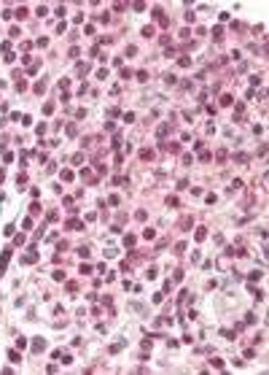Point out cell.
Listing matches in <instances>:
<instances>
[{
    "label": "cell",
    "mask_w": 269,
    "mask_h": 375,
    "mask_svg": "<svg viewBox=\"0 0 269 375\" xmlns=\"http://www.w3.org/2000/svg\"><path fill=\"white\" fill-rule=\"evenodd\" d=\"M11 254H14L11 248H5V251L0 254V273H5V265H8V259H11Z\"/></svg>",
    "instance_id": "6da1fadb"
},
{
    "label": "cell",
    "mask_w": 269,
    "mask_h": 375,
    "mask_svg": "<svg viewBox=\"0 0 269 375\" xmlns=\"http://www.w3.org/2000/svg\"><path fill=\"white\" fill-rule=\"evenodd\" d=\"M32 351H35V354L46 351V340H43V337H35V340H32Z\"/></svg>",
    "instance_id": "7a4b0ae2"
},
{
    "label": "cell",
    "mask_w": 269,
    "mask_h": 375,
    "mask_svg": "<svg viewBox=\"0 0 269 375\" xmlns=\"http://www.w3.org/2000/svg\"><path fill=\"white\" fill-rule=\"evenodd\" d=\"M121 348H127V340H118V343H113V345H108V354H118Z\"/></svg>",
    "instance_id": "3957f363"
},
{
    "label": "cell",
    "mask_w": 269,
    "mask_h": 375,
    "mask_svg": "<svg viewBox=\"0 0 269 375\" xmlns=\"http://www.w3.org/2000/svg\"><path fill=\"white\" fill-rule=\"evenodd\" d=\"M24 262H27V265H35V262H38V251H35V248H30V251L24 254Z\"/></svg>",
    "instance_id": "277c9868"
},
{
    "label": "cell",
    "mask_w": 269,
    "mask_h": 375,
    "mask_svg": "<svg viewBox=\"0 0 269 375\" xmlns=\"http://www.w3.org/2000/svg\"><path fill=\"white\" fill-rule=\"evenodd\" d=\"M170 130H172V127H170V124H162V127H159V130H156V135H159V138H164V135H167V132H170Z\"/></svg>",
    "instance_id": "5b68a950"
},
{
    "label": "cell",
    "mask_w": 269,
    "mask_h": 375,
    "mask_svg": "<svg viewBox=\"0 0 269 375\" xmlns=\"http://www.w3.org/2000/svg\"><path fill=\"white\" fill-rule=\"evenodd\" d=\"M65 227H67V230H83V224H81V221H76V219H73V221H67Z\"/></svg>",
    "instance_id": "8992f818"
},
{
    "label": "cell",
    "mask_w": 269,
    "mask_h": 375,
    "mask_svg": "<svg viewBox=\"0 0 269 375\" xmlns=\"http://www.w3.org/2000/svg\"><path fill=\"white\" fill-rule=\"evenodd\" d=\"M210 367H215V370H221V367H223V362H221L218 356H213V359H210Z\"/></svg>",
    "instance_id": "52a82bcc"
},
{
    "label": "cell",
    "mask_w": 269,
    "mask_h": 375,
    "mask_svg": "<svg viewBox=\"0 0 269 375\" xmlns=\"http://www.w3.org/2000/svg\"><path fill=\"white\" fill-rule=\"evenodd\" d=\"M76 73H78V76H86V73H89V62H86V65H78Z\"/></svg>",
    "instance_id": "ba28073f"
},
{
    "label": "cell",
    "mask_w": 269,
    "mask_h": 375,
    "mask_svg": "<svg viewBox=\"0 0 269 375\" xmlns=\"http://www.w3.org/2000/svg\"><path fill=\"white\" fill-rule=\"evenodd\" d=\"M140 157H143V159H154V151H151V149H143Z\"/></svg>",
    "instance_id": "9c48e42d"
},
{
    "label": "cell",
    "mask_w": 269,
    "mask_h": 375,
    "mask_svg": "<svg viewBox=\"0 0 269 375\" xmlns=\"http://www.w3.org/2000/svg\"><path fill=\"white\" fill-rule=\"evenodd\" d=\"M205 237H207V230H205V227H199V230H196V240H205Z\"/></svg>",
    "instance_id": "30bf717a"
},
{
    "label": "cell",
    "mask_w": 269,
    "mask_h": 375,
    "mask_svg": "<svg viewBox=\"0 0 269 375\" xmlns=\"http://www.w3.org/2000/svg\"><path fill=\"white\" fill-rule=\"evenodd\" d=\"M143 237H148V240H154V237H156V230H151V227H148V230L143 232Z\"/></svg>",
    "instance_id": "8fae6325"
},
{
    "label": "cell",
    "mask_w": 269,
    "mask_h": 375,
    "mask_svg": "<svg viewBox=\"0 0 269 375\" xmlns=\"http://www.w3.org/2000/svg\"><path fill=\"white\" fill-rule=\"evenodd\" d=\"M132 76H134V73L129 70V68H121V79H132Z\"/></svg>",
    "instance_id": "7c38bea8"
},
{
    "label": "cell",
    "mask_w": 269,
    "mask_h": 375,
    "mask_svg": "<svg viewBox=\"0 0 269 375\" xmlns=\"http://www.w3.org/2000/svg\"><path fill=\"white\" fill-rule=\"evenodd\" d=\"M178 65H180V68H189V65H191V59H189V57H180V59H178Z\"/></svg>",
    "instance_id": "4fadbf2b"
},
{
    "label": "cell",
    "mask_w": 269,
    "mask_h": 375,
    "mask_svg": "<svg viewBox=\"0 0 269 375\" xmlns=\"http://www.w3.org/2000/svg\"><path fill=\"white\" fill-rule=\"evenodd\" d=\"M30 213H32V216H38V213H40V205H38V202H32V205H30Z\"/></svg>",
    "instance_id": "5bb4252c"
},
{
    "label": "cell",
    "mask_w": 269,
    "mask_h": 375,
    "mask_svg": "<svg viewBox=\"0 0 269 375\" xmlns=\"http://www.w3.org/2000/svg\"><path fill=\"white\" fill-rule=\"evenodd\" d=\"M35 92H38V95H40V92H46V81H38V84H35Z\"/></svg>",
    "instance_id": "9a60e30c"
},
{
    "label": "cell",
    "mask_w": 269,
    "mask_h": 375,
    "mask_svg": "<svg viewBox=\"0 0 269 375\" xmlns=\"http://www.w3.org/2000/svg\"><path fill=\"white\" fill-rule=\"evenodd\" d=\"M8 359H11V362H19L22 356H19V351H8Z\"/></svg>",
    "instance_id": "2e32d148"
},
{
    "label": "cell",
    "mask_w": 269,
    "mask_h": 375,
    "mask_svg": "<svg viewBox=\"0 0 269 375\" xmlns=\"http://www.w3.org/2000/svg\"><path fill=\"white\" fill-rule=\"evenodd\" d=\"M124 243H127V246H134V243H137V237H134V235H127V237H124Z\"/></svg>",
    "instance_id": "e0dca14e"
},
{
    "label": "cell",
    "mask_w": 269,
    "mask_h": 375,
    "mask_svg": "<svg viewBox=\"0 0 269 375\" xmlns=\"http://www.w3.org/2000/svg\"><path fill=\"white\" fill-rule=\"evenodd\" d=\"M258 278H261V270H253V273L248 275V281H258Z\"/></svg>",
    "instance_id": "ac0fdd59"
},
{
    "label": "cell",
    "mask_w": 269,
    "mask_h": 375,
    "mask_svg": "<svg viewBox=\"0 0 269 375\" xmlns=\"http://www.w3.org/2000/svg\"><path fill=\"white\" fill-rule=\"evenodd\" d=\"M167 205H172V208H178V205H180V200H178V197H167Z\"/></svg>",
    "instance_id": "d6986e66"
},
{
    "label": "cell",
    "mask_w": 269,
    "mask_h": 375,
    "mask_svg": "<svg viewBox=\"0 0 269 375\" xmlns=\"http://www.w3.org/2000/svg\"><path fill=\"white\" fill-rule=\"evenodd\" d=\"M16 184H19V186H22V184H27V173H19V176H16Z\"/></svg>",
    "instance_id": "ffe728a7"
},
{
    "label": "cell",
    "mask_w": 269,
    "mask_h": 375,
    "mask_svg": "<svg viewBox=\"0 0 269 375\" xmlns=\"http://www.w3.org/2000/svg\"><path fill=\"white\" fill-rule=\"evenodd\" d=\"M143 35H145V38H154V27H143Z\"/></svg>",
    "instance_id": "44dd1931"
},
{
    "label": "cell",
    "mask_w": 269,
    "mask_h": 375,
    "mask_svg": "<svg viewBox=\"0 0 269 375\" xmlns=\"http://www.w3.org/2000/svg\"><path fill=\"white\" fill-rule=\"evenodd\" d=\"M65 132H67V135L73 138V135H76V132H78V130H76V124H67V130H65Z\"/></svg>",
    "instance_id": "7402d4cb"
},
{
    "label": "cell",
    "mask_w": 269,
    "mask_h": 375,
    "mask_svg": "<svg viewBox=\"0 0 269 375\" xmlns=\"http://www.w3.org/2000/svg\"><path fill=\"white\" fill-rule=\"evenodd\" d=\"M221 35H223V30H221V27H215V30H213V38L221 40Z\"/></svg>",
    "instance_id": "603a6c76"
},
{
    "label": "cell",
    "mask_w": 269,
    "mask_h": 375,
    "mask_svg": "<svg viewBox=\"0 0 269 375\" xmlns=\"http://www.w3.org/2000/svg\"><path fill=\"white\" fill-rule=\"evenodd\" d=\"M24 16H27V8H24V5H22L19 11H16V19H24Z\"/></svg>",
    "instance_id": "cb8c5ba5"
},
{
    "label": "cell",
    "mask_w": 269,
    "mask_h": 375,
    "mask_svg": "<svg viewBox=\"0 0 269 375\" xmlns=\"http://www.w3.org/2000/svg\"><path fill=\"white\" fill-rule=\"evenodd\" d=\"M62 181H73V173H70V170H62Z\"/></svg>",
    "instance_id": "d4e9b609"
},
{
    "label": "cell",
    "mask_w": 269,
    "mask_h": 375,
    "mask_svg": "<svg viewBox=\"0 0 269 375\" xmlns=\"http://www.w3.org/2000/svg\"><path fill=\"white\" fill-rule=\"evenodd\" d=\"M16 345H19V348H27V337H16Z\"/></svg>",
    "instance_id": "484cf974"
},
{
    "label": "cell",
    "mask_w": 269,
    "mask_h": 375,
    "mask_svg": "<svg viewBox=\"0 0 269 375\" xmlns=\"http://www.w3.org/2000/svg\"><path fill=\"white\" fill-rule=\"evenodd\" d=\"M210 157H213L210 151H202V154H199V159H202V162H210Z\"/></svg>",
    "instance_id": "4316f807"
},
{
    "label": "cell",
    "mask_w": 269,
    "mask_h": 375,
    "mask_svg": "<svg viewBox=\"0 0 269 375\" xmlns=\"http://www.w3.org/2000/svg\"><path fill=\"white\" fill-rule=\"evenodd\" d=\"M221 105H231V95H223V97H221Z\"/></svg>",
    "instance_id": "83f0119b"
},
{
    "label": "cell",
    "mask_w": 269,
    "mask_h": 375,
    "mask_svg": "<svg viewBox=\"0 0 269 375\" xmlns=\"http://www.w3.org/2000/svg\"><path fill=\"white\" fill-rule=\"evenodd\" d=\"M156 273H159V270H156V267H151V270L145 273V278H151V281H154V278H156Z\"/></svg>",
    "instance_id": "f1b7e54d"
}]
</instances>
